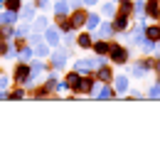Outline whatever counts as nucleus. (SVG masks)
<instances>
[{"instance_id": "f257e3e1", "label": "nucleus", "mask_w": 160, "mask_h": 143, "mask_svg": "<svg viewBox=\"0 0 160 143\" xmlns=\"http://www.w3.org/2000/svg\"><path fill=\"white\" fill-rule=\"evenodd\" d=\"M108 57L116 62V64H123V62L128 59V52H126V47H118V44H111V49H108Z\"/></svg>"}, {"instance_id": "f03ea898", "label": "nucleus", "mask_w": 160, "mask_h": 143, "mask_svg": "<svg viewBox=\"0 0 160 143\" xmlns=\"http://www.w3.org/2000/svg\"><path fill=\"white\" fill-rule=\"evenodd\" d=\"M15 82L18 84H27L30 82V64L20 62V64L15 67Z\"/></svg>"}, {"instance_id": "7ed1b4c3", "label": "nucleus", "mask_w": 160, "mask_h": 143, "mask_svg": "<svg viewBox=\"0 0 160 143\" xmlns=\"http://www.w3.org/2000/svg\"><path fill=\"white\" fill-rule=\"evenodd\" d=\"M74 67H77V72H94V69L101 67V62L99 59H79Z\"/></svg>"}, {"instance_id": "20e7f679", "label": "nucleus", "mask_w": 160, "mask_h": 143, "mask_svg": "<svg viewBox=\"0 0 160 143\" xmlns=\"http://www.w3.org/2000/svg\"><path fill=\"white\" fill-rule=\"evenodd\" d=\"M69 20H72V27H81V25L86 22V13H84V10H79V8H77V10L72 13V18H69Z\"/></svg>"}, {"instance_id": "39448f33", "label": "nucleus", "mask_w": 160, "mask_h": 143, "mask_svg": "<svg viewBox=\"0 0 160 143\" xmlns=\"http://www.w3.org/2000/svg\"><path fill=\"white\" fill-rule=\"evenodd\" d=\"M91 86H94V79H91V77H79V86H77V91L89 94V91H91Z\"/></svg>"}, {"instance_id": "423d86ee", "label": "nucleus", "mask_w": 160, "mask_h": 143, "mask_svg": "<svg viewBox=\"0 0 160 143\" xmlns=\"http://www.w3.org/2000/svg\"><path fill=\"white\" fill-rule=\"evenodd\" d=\"M126 27H128V18H126V13L116 15V18H113V30H116V32H123Z\"/></svg>"}, {"instance_id": "0eeeda50", "label": "nucleus", "mask_w": 160, "mask_h": 143, "mask_svg": "<svg viewBox=\"0 0 160 143\" xmlns=\"http://www.w3.org/2000/svg\"><path fill=\"white\" fill-rule=\"evenodd\" d=\"M64 86L77 91V86H79V72H69V74H67V82H64Z\"/></svg>"}, {"instance_id": "6e6552de", "label": "nucleus", "mask_w": 160, "mask_h": 143, "mask_svg": "<svg viewBox=\"0 0 160 143\" xmlns=\"http://www.w3.org/2000/svg\"><path fill=\"white\" fill-rule=\"evenodd\" d=\"M145 13H148L150 18H160V0H150V3L145 5Z\"/></svg>"}, {"instance_id": "1a4fd4ad", "label": "nucleus", "mask_w": 160, "mask_h": 143, "mask_svg": "<svg viewBox=\"0 0 160 143\" xmlns=\"http://www.w3.org/2000/svg\"><path fill=\"white\" fill-rule=\"evenodd\" d=\"M96 74H99V79L103 84H108V82H111V77H113V72H111L108 67H99V69H96Z\"/></svg>"}, {"instance_id": "9d476101", "label": "nucleus", "mask_w": 160, "mask_h": 143, "mask_svg": "<svg viewBox=\"0 0 160 143\" xmlns=\"http://www.w3.org/2000/svg\"><path fill=\"white\" fill-rule=\"evenodd\" d=\"M91 47H94V52H96V54H108V49H111V44H108V42H103V40L94 42Z\"/></svg>"}, {"instance_id": "9b49d317", "label": "nucleus", "mask_w": 160, "mask_h": 143, "mask_svg": "<svg viewBox=\"0 0 160 143\" xmlns=\"http://www.w3.org/2000/svg\"><path fill=\"white\" fill-rule=\"evenodd\" d=\"M15 20H18V13H12V10H8V13H0V22H2V25H12Z\"/></svg>"}, {"instance_id": "f8f14e48", "label": "nucleus", "mask_w": 160, "mask_h": 143, "mask_svg": "<svg viewBox=\"0 0 160 143\" xmlns=\"http://www.w3.org/2000/svg\"><path fill=\"white\" fill-rule=\"evenodd\" d=\"M145 35H148V40H150V42L160 40V25H150V27L145 30Z\"/></svg>"}, {"instance_id": "ddd939ff", "label": "nucleus", "mask_w": 160, "mask_h": 143, "mask_svg": "<svg viewBox=\"0 0 160 143\" xmlns=\"http://www.w3.org/2000/svg\"><path fill=\"white\" fill-rule=\"evenodd\" d=\"M64 62H67V49H62V52H54V54H52V64H54V67H62Z\"/></svg>"}, {"instance_id": "4468645a", "label": "nucleus", "mask_w": 160, "mask_h": 143, "mask_svg": "<svg viewBox=\"0 0 160 143\" xmlns=\"http://www.w3.org/2000/svg\"><path fill=\"white\" fill-rule=\"evenodd\" d=\"M44 37H47V42H49V44H57V42H59V30H57V27H49Z\"/></svg>"}, {"instance_id": "2eb2a0df", "label": "nucleus", "mask_w": 160, "mask_h": 143, "mask_svg": "<svg viewBox=\"0 0 160 143\" xmlns=\"http://www.w3.org/2000/svg\"><path fill=\"white\" fill-rule=\"evenodd\" d=\"M77 44H79L81 49H89V47L94 44V42H91V35H86V32H84V35H79V40H77Z\"/></svg>"}, {"instance_id": "dca6fc26", "label": "nucleus", "mask_w": 160, "mask_h": 143, "mask_svg": "<svg viewBox=\"0 0 160 143\" xmlns=\"http://www.w3.org/2000/svg\"><path fill=\"white\" fill-rule=\"evenodd\" d=\"M67 10H69V3H67V0H57V5H54V13H57V15H64Z\"/></svg>"}, {"instance_id": "f3484780", "label": "nucleus", "mask_w": 160, "mask_h": 143, "mask_svg": "<svg viewBox=\"0 0 160 143\" xmlns=\"http://www.w3.org/2000/svg\"><path fill=\"white\" fill-rule=\"evenodd\" d=\"M57 20H59V30H64V32L74 30V27H72V20H64V15H57Z\"/></svg>"}, {"instance_id": "a211bd4d", "label": "nucleus", "mask_w": 160, "mask_h": 143, "mask_svg": "<svg viewBox=\"0 0 160 143\" xmlns=\"http://www.w3.org/2000/svg\"><path fill=\"white\" fill-rule=\"evenodd\" d=\"M126 89H128V79H126V77H118V79H116V91L123 94Z\"/></svg>"}, {"instance_id": "6ab92c4d", "label": "nucleus", "mask_w": 160, "mask_h": 143, "mask_svg": "<svg viewBox=\"0 0 160 143\" xmlns=\"http://www.w3.org/2000/svg\"><path fill=\"white\" fill-rule=\"evenodd\" d=\"M5 8H8V10H12V13H20V0H5Z\"/></svg>"}, {"instance_id": "aec40b11", "label": "nucleus", "mask_w": 160, "mask_h": 143, "mask_svg": "<svg viewBox=\"0 0 160 143\" xmlns=\"http://www.w3.org/2000/svg\"><path fill=\"white\" fill-rule=\"evenodd\" d=\"M96 96L99 99H108V96H113V91H111V86H101L99 91H96Z\"/></svg>"}, {"instance_id": "412c9836", "label": "nucleus", "mask_w": 160, "mask_h": 143, "mask_svg": "<svg viewBox=\"0 0 160 143\" xmlns=\"http://www.w3.org/2000/svg\"><path fill=\"white\" fill-rule=\"evenodd\" d=\"M89 30H96V25H99V18L96 15H86V22H84Z\"/></svg>"}, {"instance_id": "4be33fe9", "label": "nucleus", "mask_w": 160, "mask_h": 143, "mask_svg": "<svg viewBox=\"0 0 160 143\" xmlns=\"http://www.w3.org/2000/svg\"><path fill=\"white\" fill-rule=\"evenodd\" d=\"M116 30H113V25H101V30H99V35L101 37H108V35H113Z\"/></svg>"}, {"instance_id": "5701e85b", "label": "nucleus", "mask_w": 160, "mask_h": 143, "mask_svg": "<svg viewBox=\"0 0 160 143\" xmlns=\"http://www.w3.org/2000/svg\"><path fill=\"white\" fill-rule=\"evenodd\" d=\"M8 54H12V52L8 49V44H5V40H2V35H0V57H8Z\"/></svg>"}, {"instance_id": "b1692460", "label": "nucleus", "mask_w": 160, "mask_h": 143, "mask_svg": "<svg viewBox=\"0 0 160 143\" xmlns=\"http://www.w3.org/2000/svg\"><path fill=\"white\" fill-rule=\"evenodd\" d=\"M133 10V3L131 0H121V13H131Z\"/></svg>"}, {"instance_id": "393cba45", "label": "nucleus", "mask_w": 160, "mask_h": 143, "mask_svg": "<svg viewBox=\"0 0 160 143\" xmlns=\"http://www.w3.org/2000/svg\"><path fill=\"white\" fill-rule=\"evenodd\" d=\"M32 57V47H22L20 49V59H30Z\"/></svg>"}, {"instance_id": "a878e982", "label": "nucleus", "mask_w": 160, "mask_h": 143, "mask_svg": "<svg viewBox=\"0 0 160 143\" xmlns=\"http://www.w3.org/2000/svg\"><path fill=\"white\" fill-rule=\"evenodd\" d=\"M101 10H103V15H108V18H111V15L116 13V10H113V3H106V5L101 8Z\"/></svg>"}, {"instance_id": "bb28decb", "label": "nucleus", "mask_w": 160, "mask_h": 143, "mask_svg": "<svg viewBox=\"0 0 160 143\" xmlns=\"http://www.w3.org/2000/svg\"><path fill=\"white\" fill-rule=\"evenodd\" d=\"M27 32H30V30H27V27H25V25H20V27H18V30H15V35H18V40H22V37H25V35H27Z\"/></svg>"}, {"instance_id": "cd10ccee", "label": "nucleus", "mask_w": 160, "mask_h": 143, "mask_svg": "<svg viewBox=\"0 0 160 143\" xmlns=\"http://www.w3.org/2000/svg\"><path fill=\"white\" fill-rule=\"evenodd\" d=\"M32 15H35V8H22V18L25 20H30Z\"/></svg>"}, {"instance_id": "c85d7f7f", "label": "nucleus", "mask_w": 160, "mask_h": 143, "mask_svg": "<svg viewBox=\"0 0 160 143\" xmlns=\"http://www.w3.org/2000/svg\"><path fill=\"white\" fill-rule=\"evenodd\" d=\"M25 96V91L22 89H15V91H10V99H22Z\"/></svg>"}, {"instance_id": "c756f323", "label": "nucleus", "mask_w": 160, "mask_h": 143, "mask_svg": "<svg viewBox=\"0 0 160 143\" xmlns=\"http://www.w3.org/2000/svg\"><path fill=\"white\" fill-rule=\"evenodd\" d=\"M47 5H49V0H35V8H47Z\"/></svg>"}, {"instance_id": "7c9ffc66", "label": "nucleus", "mask_w": 160, "mask_h": 143, "mask_svg": "<svg viewBox=\"0 0 160 143\" xmlns=\"http://www.w3.org/2000/svg\"><path fill=\"white\" fill-rule=\"evenodd\" d=\"M150 96H153V99H155V96H160V84H155V86L150 89Z\"/></svg>"}, {"instance_id": "2f4dec72", "label": "nucleus", "mask_w": 160, "mask_h": 143, "mask_svg": "<svg viewBox=\"0 0 160 143\" xmlns=\"http://www.w3.org/2000/svg\"><path fill=\"white\" fill-rule=\"evenodd\" d=\"M0 35H2V37H10V35H12V27H2Z\"/></svg>"}, {"instance_id": "473e14b6", "label": "nucleus", "mask_w": 160, "mask_h": 143, "mask_svg": "<svg viewBox=\"0 0 160 143\" xmlns=\"http://www.w3.org/2000/svg\"><path fill=\"white\" fill-rule=\"evenodd\" d=\"M37 27H47V18H42V15H40V18H37Z\"/></svg>"}, {"instance_id": "72a5a7b5", "label": "nucleus", "mask_w": 160, "mask_h": 143, "mask_svg": "<svg viewBox=\"0 0 160 143\" xmlns=\"http://www.w3.org/2000/svg\"><path fill=\"white\" fill-rule=\"evenodd\" d=\"M5 86H8V77H2V74H0V89H5Z\"/></svg>"}, {"instance_id": "f704fd0d", "label": "nucleus", "mask_w": 160, "mask_h": 143, "mask_svg": "<svg viewBox=\"0 0 160 143\" xmlns=\"http://www.w3.org/2000/svg\"><path fill=\"white\" fill-rule=\"evenodd\" d=\"M67 3H69V8H79L81 0H67Z\"/></svg>"}, {"instance_id": "c9c22d12", "label": "nucleus", "mask_w": 160, "mask_h": 143, "mask_svg": "<svg viewBox=\"0 0 160 143\" xmlns=\"http://www.w3.org/2000/svg\"><path fill=\"white\" fill-rule=\"evenodd\" d=\"M84 3H86V5H96L99 0H84Z\"/></svg>"}]
</instances>
